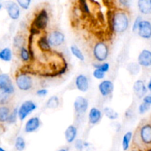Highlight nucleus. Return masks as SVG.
Listing matches in <instances>:
<instances>
[{
    "instance_id": "nucleus-43",
    "label": "nucleus",
    "mask_w": 151,
    "mask_h": 151,
    "mask_svg": "<svg viewBox=\"0 0 151 151\" xmlns=\"http://www.w3.org/2000/svg\"><path fill=\"white\" fill-rule=\"evenodd\" d=\"M58 151H67V149L66 148H61L60 150H58Z\"/></svg>"
},
{
    "instance_id": "nucleus-15",
    "label": "nucleus",
    "mask_w": 151,
    "mask_h": 151,
    "mask_svg": "<svg viewBox=\"0 0 151 151\" xmlns=\"http://www.w3.org/2000/svg\"><path fill=\"white\" fill-rule=\"evenodd\" d=\"M41 121L38 116L31 117L27 121L24 126V131L27 134H31L36 131L41 126Z\"/></svg>"
},
{
    "instance_id": "nucleus-17",
    "label": "nucleus",
    "mask_w": 151,
    "mask_h": 151,
    "mask_svg": "<svg viewBox=\"0 0 151 151\" xmlns=\"http://www.w3.org/2000/svg\"><path fill=\"white\" fill-rule=\"evenodd\" d=\"M103 116L102 111L96 107H93L90 109L88 112V122L90 124L94 125L98 124L100 122Z\"/></svg>"
},
{
    "instance_id": "nucleus-40",
    "label": "nucleus",
    "mask_w": 151,
    "mask_h": 151,
    "mask_svg": "<svg viewBox=\"0 0 151 151\" xmlns=\"http://www.w3.org/2000/svg\"><path fill=\"white\" fill-rule=\"evenodd\" d=\"M142 102L151 106V94H147L142 98Z\"/></svg>"
},
{
    "instance_id": "nucleus-10",
    "label": "nucleus",
    "mask_w": 151,
    "mask_h": 151,
    "mask_svg": "<svg viewBox=\"0 0 151 151\" xmlns=\"http://www.w3.org/2000/svg\"><path fill=\"white\" fill-rule=\"evenodd\" d=\"M0 88L12 95L15 92V88L12 80L9 75L4 73L0 74Z\"/></svg>"
},
{
    "instance_id": "nucleus-12",
    "label": "nucleus",
    "mask_w": 151,
    "mask_h": 151,
    "mask_svg": "<svg viewBox=\"0 0 151 151\" xmlns=\"http://www.w3.org/2000/svg\"><path fill=\"white\" fill-rule=\"evenodd\" d=\"M98 89L103 97H107L113 93L114 89V83L110 80H104L98 85Z\"/></svg>"
},
{
    "instance_id": "nucleus-28",
    "label": "nucleus",
    "mask_w": 151,
    "mask_h": 151,
    "mask_svg": "<svg viewBox=\"0 0 151 151\" xmlns=\"http://www.w3.org/2000/svg\"><path fill=\"white\" fill-rule=\"evenodd\" d=\"M15 148L17 151H23L26 147V142L22 137H18L15 141Z\"/></svg>"
},
{
    "instance_id": "nucleus-21",
    "label": "nucleus",
    "mask_w": 151,
    "mask_h": 151,
    "mask_svg": "<svg viewBox=\"0 0 151 151\" xmlns=\"http://www.w3.org/2000/svg\"><path fill=\"white\" fill-rule=\"evenodd\" d=\"M13 52L10 48L5 47L0 50V60L4 62H10L12 60Z\"/></svg>"
},
{
    "instance_id": "nucleus-6",
    "label": "nucleus",
    "mask_w": 151,
    "mask_h": 151,
    "mask_svg": "<svg viewBox=\"0 0 151 151\" xmlns=\"http://www.w3.org/2000/svg\"><path fill=\"white\" fill-rule=\"evenodd\" d=\"M37 109V106L32 100H28L22 103L18 110V116L20 121H24L28 115Z\"/></svg>"
},
{
    "instance_id": "nucleus-38",
    "label": "nucleus",
    "mask_w": 151,
    "mask_h": 151,
    "mask_svg": "<svg viewBox=\"0 0 151 151\" xmlns=\"http://www.w3.org/2000/svg\"><path fill=\"white\" fill-rule=\"evenodd\" d=\"M75 147L78 151H82L83 150L84 142L81 139H76L75 141Z\"/></svg>"
},
{
    "instance_id": "nucleus-22",
    "label": "nucleus",
    "mask_w": 151,
    "mask_h": 151,
    "mask_svg": "<svg viewBox=\"0 0 151 151\" xmlns=\"http://www.w3.org/2000/svg\"><path fill=\"white\" fill-rule=\"evenodd\" d=\"M10 109L7 106H0V122L4 123L7 122L9 116L10 114Z\"/></svg>"
},
{
    "instance_id": "nucleus-25",
    "label": "nucleus",
    "mask_w": 151,
    "mask_h": 151,
    "mask_svg": "<svg viewBox=\"0 0 151 151\" xmlns=\"http://www.w3.org/2000/svg\"><path fill=\"white\" fill-rule=\"evenodd\" d=\"M103 113L106 115L107 118L111 120H115L119 116V114L114 109L111 107H106L103 109Z\"/></svg>"
},
{
    "instance_id": "nucleus-27",
    "label": "nucleus",
    "mask_w": 151,
    "mask_h": 151,
    "mask_svg": "<svg viewBox=\"0 0 151 151\" xmlns=\"http://www.w3.org/2000/svg\"><path fill=\"white\" fill-rule=\"evenodd\" d=\"M10 100H11V95L6 92L4 90L0 88V105L6 106Z\"/></svg>"
},
{
    "instance_id": "nucleus-16",
    "label": "nucleus",
    "mask_w": 151,
    "mask_h": 151,
    "mask_svg": "<svg viewBox=\"0 0 151 151\" xmlns=\"http://www.w3.org/2000/svg\"><path fill=\"white\" fill-rule=\"evenodd\" d=\"M75 86L77 89L81 92H86L89 88L88 79L85 75H78L75 78Z\"/></svg>"
},
{
    "instance_id": "nucleus-18",
    "label": "nucleus",
    "mask_w": 151,
    "mask_h": 151,
    "mask_svg": "<svg viewBox=\"0 0 151 151\" xmlns=\"http://www.w3.org/2000/svg\"><path fill=\"white\" fill-rule=\"evenodd\" d=\"M77 135H78V128L74 125H69L64 132L65 139L68 143L74 142L76 140Z\"/></svg>"
},
{
    "instance_id": "nucleus-30",
    "label": "nucleus",
    "mask_w": 151,
    "mask_h": 151,
    "mask_svg": "<svg viewBox=\"0 0 151 151\" xmlns=\"http://www.w3.org/2000/svg\"><path fill=\"white\" fill-rule=\"evenodd\" d=\"M24 39L23 36L22 35H16L13 38V46L16 48H19L20 50L22 47H24Z\"/></svg>"
},
{
    "instance_id": "nucleus-31",
    "label": "nucleus",
    "mask_w": 151,
    "mask_h": 151,
    "mask_svg": "<svg viewBox=\"0 0 151 151\" xmlns=\"http://www.w3.org/2000/svg\"><path fill=\"white\" fill-rule=\"evenodd\" d=\"M127 69H128L131 75H137L139 72L140 66L138 63H131L127 67Z\"/></svg>"
},
{
    "instance_id": "nucleus-1",
    "label": "nucleus",
    "mask_w": 151,
    "mask_h": 151,
    "mask_svg": "<svg viewBox=\"0 0 151 151\" xmlns=\"http://www.w3.org/2000/svg\"><path fill=\"white\" fill-rule=\"evenodd\" d=\"M132 147L142 151H151V122H140L133 137Z\"/></svg>"
},
{
    "instance_id": "nucleus-39",
    "label": "nucleus",
    "mask_w": 151,
    "mask_h": 151,
    "mask_svg": "<svg viewBox=\"0 0 151 151\" xmlns=\"http://www.w3.org/2000/svg\"><path fill=\"white\" fill-rule=\"evenodd\" d=\"M48 93V90L47 88H38L36 91L35 94L38 97H45Z\"/></svg>"
},
{
    "instance_id": "nucleus-32",
    "label": "nucleus",
    "mask_w": 151,
    "mask_h": 151,
    "mask_svg": "<svg viewBox=\"0 0 151 151\" xmlns=\"http://www.w3.org/2000/svg\"><path fill=\"white\" fill-rule=\"evenodd\" d=\"M18 110L19 108H14L10 112V114L9 116L8 119H7V123L8 124H15L17 121V118H19L18 116Z\"/></svg>"
},
{
    "instance_id": "nucleus-7",
    "label": "nucleus",
    "mask_w": 151,
    "mask_h": 151,
    "mask_svg": "<svg viewBox=\"0 0 151 151\" xmlns=\"http://www.w3.org/2000/svg\"><path fill=\"white\" fill-rule=\"evenodd\" d=\"M47 38L52 47H60L65 41L64 34L58 29L51 31L47 35Z\"/></svg>"
},
{
    "instance_id": "nucleus-13",
    "label": "nucleus",
    "mask_w": 151,
    "mask_h": 151,
    "mask_svg": "<svg viewBox=\"0 0 151 151\" xmlns=\"http://www.w3.org/2000/svg\"><path fill=\"white\" fill-rule=\"evenodd\" d=\"M133 90L135 94V95L138 97L139 99H142L145 95H147V87L146 86L145 83L142 80H137L133 86Z\"/></svg>"
},
{
    "instance_id": "nucleus-2",
    "label": "nucleus",
    "mask_w": 151,
    "mask_h": 151,
    "mask_svg": "<svg viewBox=\"0 0 151 151\" xmlns=\"http://www.w3.org/2000/svg\"><path fill=\"white\" fill-rule=\"evenodd\" d=\"M108 19L109 27L111 32L122 34L128 29L130 24L128 10L116 8L114 11H109Z\"/></svg>"
},
{
    "instance_id": "nucleus-9",
    "label": "nucleus",
    "mask_w": 151,
    "mask_h": 151,
    "mask_svg": "<svg viewBox=\"0 0 151 151\" xmlns=\"http://www.w3.org/2000/svg\"><path fill=\"white\" fill-rule=\"evenodd\" d=\"M88 108V101L86 97L78 96L74 102V109L78 115H83L86 113Z\"/></svg>"
},
{
    "instance_id": "nucleus-5",
    "label": "nucleus",
    "mask_w": 151,
    "mask_h": 151,
    "mask_svg": "<svg viewBox=\"0 0 151 151\" xmlns=\"http://www.w3.org/2000/svg\"><path fill=\"white\" fill-rule=\"evenodd\" d=\"M109 55V47L107 43L99 41L94 44L93 48V56L99 63H103L108 59Z\"/></svg>"
},
{
    "instance_id": "nucleus-36",
    "label": "nucleus",
    "mask_w": 151,
    "mask_h": 151,
    "mask_svg": "<svg viewBox=\"0 0 151 151\" xmlns=\"http://www.w3.org/2000/svg\"><path fill=\"white\" fill-rule=\"evenodd\" d=\"M143 20L142 17L141 16H138L137 18L135 19V21H134V24H133L132 26V31L134 32H137L139 29V27L140 22Z\"/></svg>"
},
{
    "instance_id": "nucleus-37",
    "label": "nucleus",
    "mask_w": 151,
    "mask_h": 151,
    "mask_svg": "<svg viewBox=\"0 0 151 151\" xmlns=\"http://www.w3.org/2000/svg\"><path fill=\"white\" fill-rule=\"evenodd\" d=\"M105 75L106 73L102 71L99 70L97 69H94V70L93 71V76L94 78H96L97 80H103L105 78Z\"/></svg>"
},
{
    "instance_id": "nucleus-24",
    "label": "nucleus",
    "mask_w": 151,
    "mask_h": 151,
    "mask_svg": "<svg viewBox=\"0 0 151 151\" xmlns=\"http://www.w3.org/2000/svg\"><path fill=\"white\" fill-rule=\"evenodd\" d=\"M19 57L21 60L24 63H28L31 60V55L29 50L27 47H23L19 50Z\"/></svg>"
},
{
    "instance_id": "nucleus-41",
    "label": "nucleus",
    "mask_w": 151,
    "mask_h": 151,
    "mask_svg": "<svg viewBox=\"0 0 151 151\" xmlns=\"http://www.w3.org/2000/svg\"><path fill=\"white\" fill-rule=\"evenodd\" d=\"M147 89H148V91L150 92V94H151V78H150V81H149L148 84H147Z\"/></svg>"
},
{
    "instance_id": "nucleus-19",
    "label": "nucleus",
    "mask_w": 151,
    "mask_h": 151,
    "mask_svg": "<svg viewBox=\"0 0 151 151\" xmlns=\"http://www.w3.org/2000/svg\"><path fill=\"white\" fill-rule=\"evenodd\" d=\"M137 7L142 15L151 14V0H138Z\"/></svg>"
},
{
    "instance_id": "nucleus-26",
    "label": "nucleus",
    "mask_w": 151,
    "mask_h": 151,
    "mask_svg": "<svg viewBox=\"0 0 151 151\" xmlns=\"http://www.w3.org/2000/svg\"><path fill=\"white\" fill-rule=\"evenodd\" d=\"M70 50L72 54L75 56L76 58L81 61H84L85 60V56H84L83 53L81 50V49L76 45H72L70 47Z\"/></svg>"
},
{
    "instance_id": "nucleus-33",
    "label": "nucleus",
    "mask_w": 151,
    "mask_h": 151,
    "mask_svg": "<svg viewBox=\"0 0 151 151\" xmlns=\"http://www.w3.org/2000/svg\"><path fill=\"white\" fill-rule=\"evenodd\" d=\"M93 66L94 67V69H97L99 70L102 71V72H108L110 69V65H109V63H94L93 64Z\"/></svg>"
},
{
    "instance_id": "nucleus-44",
    "label": "nucleus",
    "mask_w": 151,
    "mask_h": 151,
    "mask_svg": "<svg viewBox=\"0 0 151 151\" xmlns=\"http://www.w3.org/2000/svg\"><path fill=\"white\" fill-rule=\"evenodd\" d=\"M0 151H6L5 150H4V148H3V147H0Z\"/></svg>"
},
{
    "instance_id": "nucleus-4",
    "label": "nucleus",
    "mask_w": 151,
    "mask_h": 151,
    "mask_svg": "<svg viewBox=\"0 0 151 151\" xmlns=\"http://www.w3.org/2000/svg\"><path fill=\"white\" fill-rule=\"evenodd\" d=\"M16 84L19 90L27 91L34 87V81L30 74L21 71L16 76Z\"/></svg>"
},
{
    "instance_id": "nucleus-34",
    "label": "nucleus",
    "mask_w": 151,
    "mask_h": 151,
    "mask_svg": "<svg viewBox=\"0 0 151 151\" xmlns=\"http://www.w3.org/2000/svg\"><path fill=\"white\" fill-rule=\"evenodd\" d=\"M16 2L23 10H28L30 7L32 0H16Z\"/></svg>"
},
{
    "instance_id": "nucleus-42",
    "label": "nucleus",
    "mask_w": 151,
    "mask_h": 151,
    "mask_svg": "<svg viewBox=\"0 0 151 151\" xmlns=\"http://www.w3.org/2000/svg\"><path fill=\"white\" fill-rule=\"evenodd\" d=\"M130 151H142V150H139V149L136 148V147H132L131 148V150H130Z\"/></svg>"
},
{
    "instance_id": "nucleus-8",
    "label": "nucleus",
    "mask_w": 151,
    "mask_h": 151,
    "mask_svg": "<svg viewBox=\"0 0 151 151\" xmlns=\"http://www.w3.org/2000/svg\"><path fill=\"white\" fill-rule=\"evenodd\" d=\"M4 7L7 10V15L12 20H17L21 15V7L19 4L13 1H7L4 4Z\"/></svg>"
},
{
    "instance_id": "nucleus-14",
    "label": "nucleus",
    "mask_w": 151,
    "mask_h": 151,
    "mask_svg": "<svg viewBox=\"0 0 151 151\" xmlns=\"http://www.w3.org/2000/svg\"><path fill=\"white\" fill-rule=\"evenodd\" d=\"M137 61L140 66L147 68L151 66V51L149 50H142L141 52L139 54Z\"/></svg>"
},
{
    "instance_id": "nucleus-3",
    "label": "nucleus",
    "mask_w": 151,
    "mask_h": 151,
    "mask_svg": "<svg viewBox=\"0 0 151 151\" xmlns=\"http://www.w3.org/2000/svg\"><path fill=\"white\" fill-rule=\"evenodd\" d=\"M50 16L47 9L41 8L35 13L29 27V32L32 35H39L47 28Z\"/></svg>"
},
{
    "instance_id": "nucleus-23",
    "label": "nucleus",
    "mask_w": 151,
    "mask_h": 151,
    "mask_svg": "<svg viewBox=\"0 0 151 151\" xmlns=\"http://www.w3.org/2000/svg\"><path fill=\"white\" fill-rule=\"evenodd\" d=\"M60 105V100L59 97L56 95H52L48 99V100L46 103V106L47 109H57Z\"/></svg>"
},
{
    "instance_id": "nucleus-11",
    "label": "nucleus",
    "mask_w": 151,
    "mask_h": 151,
    "mask_svg": "<svg viewBox=\"0 0 151 151\" xmlns=\"http://www.w3.org/2000/svg\"><path fill=\"white\" fill-rule=\"evenodd\" d=\"M139 36L143 39L148 40L151 38V22L148 20L143 19L140 22L138 31Z\"/></svg>"
},
{
    "instance_id": "nucleus-35",
    "label": "nucleus",
    "mask_w": 151,
    "mask_h": 151,
    "mask_svg": "<svg viewBox=\"0 0 151 151\" xmlns=\"http://www.w3.org/2000/svg\"><path fill=\"white\" fill-rule=\"evenodd\" d=\"M150 107L151 106H150V105L147 104V103H145L142 102V103L139 105V113L140 114H145L146 112H147L150 110Z\"/></svg>"
},
{
    "instance_id": "nucleus-29",
    "label": "nucleus",
    "mask_w": 151,
    "mask_h": 151,
    "mask_svg": "<svg viewBox=\"0 0 151 151\" xmlns=\"http://www.w3.org/2000/svg\"><path fill=\"white\" fill-rule=\"evenodd\" d=\"M116 2L119 6L118 8L128 10L132 5L133 0H116Z\"/></svg>"
},
{
    "instance_id": "nucleus-20",
    "label": "nucleus",
    "mask_w": 151,
    "mask_h": 151,
    "mask_svg": "<svg viewBox=\"0 0 151 151\" xmlns=\"http://www.w3.org/2000/svg\"><path fill=\"white\" fill-rule=\"evenodd\" d=\"M133 137H134V134L131 131H128L124 134L122 140V147L124 151H128L129 150L131 142L133 140Z\"/></svg>"
},
{
    "instance_id": "nucleus-45",
    "label": "nucleus",
    "mask_w": 151,
    "mask_h": 151,
    "mask_svg": "<svg viewBox=\"0 0 151 151\" xmlns=\"http://www.w3.org/2000/svg\"><path fill=\"white\" fill-rule=\"evenodd\" d=\"M2 7H3V5H2V4H1V2H0V10H1V8H2Z\"/></svg>"
}]
</instances>
